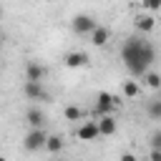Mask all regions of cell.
Wrapping results in <instances>:
<instances>
[{"label": "cell", "instance_id": "cell-1", "mask_svg": "<svg viewBox=\"0 0 161 161\" xmlns=\"http://www.w3.org/2000/svg\"><path fill=\"white\" fill-rule=\"evenodd\" d=\"M121 60H123V65L128 68V73H131L133 78H141V75L148 70V65L156 60V48H153L143 35H133V38H128V40L123 43V48H121Z\"/></svg>", "mask_w": 161, "mask_h": 161}, {"label": "cell", "instance_id": "cell-2", "mask_svg": "<svg viewBox=\"0 0 161 161\" xmlns=\"http://www.w3.org/2000/svg\"><path fill=\"white\" fill-rule=\"evenodd\" d=\"M118 106H121V98L113 96V93L101 91V93L96 96V113H98V116H103V113H113Z\"/></svg>", "mask_w": 161, "mask_h": 161}, {"label": "cell", "instance_id": "cell-3", "mask_svg": "<svg viewBox=\"0 0 161 161\" xmlns=\"http://www.w3.org/2000/svg\"><path fill=\"white\" fill-rule=\"evenodd\" d=\"M23 93L30 101H50V93L43 88V80H25L23 83Z\"/></svg>", "mask_w": 161, "mask_h": 161}, {"label": "cell", "instance_id": "cell-4", "mask_svg": "<svg viewBox=\"0 0 161 161\" xmlns=\"http://www.w3.org/2000/svg\"><path fill=\"white\" fill-rule=\"evenodd\" d=\"M45 136H48V133L43 131V126H40V128H30L28 136H25V141H23L25 151H40L43 143H45Z\"/></svg>", "mask_w": 161, "mask_h": 161}, {"label": "cell", "instance_id": "cell-5", "mask_svg": "<svg viewBox=\"0 0 161 161\" xmlns=\"http://www.w3.org/2000/svg\"><path fill=\"white\" fill-rule=\"evenodd\" d=\"M93 25H96V20L91 18V15H75L73 18V23H70V28H73V33L75 35H88L91 30H93Z\"/></svg>", "mask_w": 161, "mask_h": 161}, {"label": "cell", "instance_id": "cell-6", "mask_svg": "<svg viewBox=\"0 0 161 161\" xmlns=\"http://www.w3.org/2000/svg\"><path fill=\"white\" fill-rule=\"evenodd\" d=\"M96 126H98V136H113V133H116V128H118V123H116L113 113H103V116H98Z\"/></svg>", "mask_w": 161, "mask_h": 161}, {"label": "cell", "instance_id": "cell-7", "mask_svg": "<svg viewBox=\"0 0 161 161\" xmlns=\"http://www.w3.org/2000/svg\"><path fill=\"white\" fill-rule=\"evenodd\" d=\"M88 53H83V50H70L65 58H63V63H65V68H86L88 65Z\"/></svg>", "mask_w": 161, "mask_h": 161}, {"label": "cell", "instance_id": "cell-8", "mask_svg": "<svg viewBox=\"0 0 161 161\" xmlns=\"http://www.w3.org/2000/svg\"><path fill=\"white\" fill-rule=\"evenodd\" d=\"M75 136H78V141H96V138H98V126H96V121L80 123L78 131H75Z\"/></svg>", "mask_w": 161, "mask_h": 161}, {"label": "cell", "instance_id": "cell-9", "mask_svg": "<svg viewBox=\"0 0 161 161\" xmlns=\"http://www.w3.org/2000/svg\"><path fill=\"white\" fill-rule=\"evenodd\" d=\"M45 65L43 63H38V60H28V65H25V80H43L45 78Z\"/></svg>", "mask_w": 161, "mask_h": 161}, {"label": "cell", "instance_id": "cell-10", "mask_svg": "<svg viewBox=\"0 0 161 161\" xmlns=\"http://www.w3.org/2000/svg\"><path fill=\"white\" fill-rule=\"evenodd\" d=\"M88 35H91V43L101 48V45H106V43H108V38H111V30H108L106 25H98V23H96V25H93V30H91Z\"/></svg>", "mask_w": 161, "mask_h": 161}, {"label": "cell", "instance_id": "cell-11", "mask_svg": "<svg viewBox=\"0 0 161 161\" xmlns=\"http://www.w3.org/2000/svg\"><path fill=\"white\" fill-rule=\"evenodd\" d=\"M133 25H136V30H138L141 35H146V33H151V30L156 28V18H153V15H138V18L133 20Z\"/></svg>", "mask_w": 161, "mask_h": 161}, {"label": "cell", "instance_id": "cell-12", "mask_svg": "<svg viewBox=\"0 0 161 161\" xmlns=\"http://www.w3.org/2000/svg\"><path fill=\"white\" fill-rule=\"evenodd\" d=\"M25 123H28L30 128H40V126L45 123V113H43L40 108H30V111L25 113Z\"/></svg>", "mask_w": 161, "mask_h": 161}, {"label": "cell", "instance_id": "cell-13", "mask_svg": "<svg viewBox=\"0 0 161 161\" xmlns=\"http://www.w3.org/2000/svg\"><path fill=\"white\" fill-rule=\"evenodd\" d=\"M43 148H45L48 153H60V151H63V136H45Z\"/></svg>", "mask_w": 161, "mask_h": 161}, {"label": "cell", "instance_id": "cell-14", "mask_svg": "<svg viewBox=\"0 0 161 161\" xmlns=\"http://www.w3.org/2000/svg\"><path fill=\"white\" fill-rule=\"evenodd\" d=\"M121 93H123V98H136V96L141 93V86H138V80H123V86H121Z\"/></svg>", "mask_w": 161, "mask_h": 161}, {"label": "cell", "instance_id": "cell-15", "mask_svg": "<svg viewBox=\"0 0 161 161\" xmlns=\"http://www.w3.org/2000/svg\"><path fill=\"white\" fill-rule=\"evenodd\" d=\"M141 78H143V83H146L151 91H158V88H161V75H158V73H153V70H146Z\"/></svg>", "mask_w": 161, "mask_h": 161}, {"label": "cell", "instance_id": "cell-16", "mask_svg": "<svg viewBox=\"0 0 161 161\" xmlns=\"http://www.w3.org/2000/svg\"><path fill=\"white\" fill-rule=\"evenodd\" d=\"M63 116H65V121H80L83 116H86V111L80 108V106H65V111H63Z\"/></svg>", "mask_w": 161, "mask_h": 161}, {"label": "cell", "instance_id": "cell-17", "mask_svg": "<svg viewBox=\"0 0 161 161\" xmlns=\"http://www.w3.org/2000/svg\"><path fill=\"white\" fill-rule=\"evenodd\" d=\"M148 113H151V118H153V121H161V101H151Z\"/></svg>", "mask_w": 161, "mask_h": 161}, {"label": "cell", "instance_id": "cell-18", "mask_svg": "<svg viewBox=\"0 0 161 161\" xmlns=\"http://www.w3.org/2000/svg\"><path fill=\"white\" fill-rule=\"evenodd\" d=\"M143 5H146L151 13H156V10L161 8V0H143Z\"/></svg>", "mask_w": 161, "mask_h": 161}, {"label": "cell", "instance_id": "cell-19", "mask_svg": "<svg viewBox=\"0 0 161 161\" xmlns=\"http://www.w3.org/2000/svg\"><path fill=\"white\" fill-rule=\"evenodd\" d=\"M151 161H161V151H158V146L151 151Z\"/></svg>", "mask_w": 161, "mask_h": 161}, {"label": "cell", "instance_id": "cell-20", "mask_svg": "<svg viewBox=\"0 0 161 161\" xmlns=\"http://www.w3.org/2000/svg\"><path fill=\"white\" fill-rule=\"evenodd\" d=\"M121 161H136V156H133V153H123V156H121Z\"/></svg>", "mask_w": 161, "mask_h": 161}, {"label": "cell", "instance_id": "cell-21", "mask_svg": "<svg viewBox=\"0 0 161 161\" xmlns=\"http://www.w3.org/2000/svg\"><path fill=\"white\" fill-rule=\"evenodd\" d=\"M3 43H5V35H3V33H0V48H3Z\"/></svg>", "mask_w": 161, "mask_h": 161}, {"label": "cell", "instance_id": "cell-22", "mask_svg": "<svg viewBox=\"0 0 161 161\" xmlns=\"http://www.w3.org/2000/svg\"><path fill=\"white\" fill-rule=\"evenodd\" d=\"M0 20H3V8H0Z\"/></svg>", "mask_w": 161, "mask_h": 161}]
</instances>
